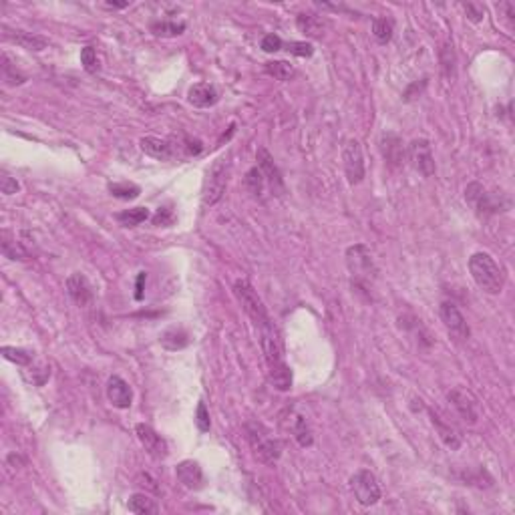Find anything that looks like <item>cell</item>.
<instances>
[{"label": "cell", "mask_w": 515, "mask_h": 515, "mask_svg": "<svg viewBox=\"0 0 515 515\" xmlns=\"http://www.w3.org/2000/svg\"><path fill=\"white\" fill-rule=\"evenodd\" d=\"M260 344L264 350V359L268 364V374H270V383L274 385V389L282 391V393L290 391L292 389V370L284 361L282 342L278 338L274 324L260 331Z\"/></svg>", "instance_id": "1"}, {"label": "cell", "mask_w": 515, "mask_h": 515, "mask_svg": "<svg viewBox=\"0 0 515 515\" xmlns=\"http://www.w3.org/2000/svg\"><path fill=\"white\" fill-rule=\"evenodd\" d=\"M344 258H346V268L350 274L352 288L359 292H366L370 296L374 282L379 278V268L372 260L370 250L364 243H355L346 250Z\"/></svg>", "instance_id": "2"}, {"label": "cell", "mask_w": 515, "mask_h": 515, "mask_svg": "<svg viewBox=\"0 0 515 515\" xmlns=\"http://www.w3.org/2000/svg\"><path fill=\"white\" fill-rule=\"evenodd\" d=\"M469 272H471L473 282L483 290L485 294H499L505 286L503 268L487 252H475L469 258Z\"/></svg>", "instance_id": "3"}, {"label": "cell", "mask_w": 515, "mask_h": 515, "mask_svg": "<svg viewBox=\"0 0 515 515\" xmlns=\"http://www.w3.org/2000/svg\"><path fill=\"white\" fill-rule=\"evenodd\" d=\"M245 433H248V441L254 451V457L260 463L274 465L282 457V443L262 423L250 421L245 424Z\"/></svg>", "instance_id": "4"}, {"label": "cell", "mask_w": 515, "mask_h": 515, "mask_svg": "<svg viewBox=\"0 0 515 515\" xmlns=\"http://www.w3.org/2000/svg\"><path fill=\"white\" fill-rule=\"evenodd\" d=\"M234 294L236 298L242 304L243 312L250 316V320L254 322V326L258 331L266 328V326H272V318L266 310V306L262 302V298L258 296V292L254 290V286L248 282V280H236L234 284Z\"/></svg>", "instance_id": "5"}, {"label": "cell", "mask_w": 515, "mask_h": 515, "mask_svg": "<svg viewBox=\"0 0 515 515\" xmlns=\"http://www.w3.org/2000/svg\"><path fill=\"white\" fill-rule=\"evenodd\" d=\"M228 180H230V163L226 159H215L204 182V191H202L204 206L212 208L224 197Z\"/></svg>", "instance_id": "6"}, {"label": "cell", "mask_w": 515, "mask_h": 515, "mask_svg": "<svg viewBox=\"0 0 515 515\" xmlns=\"http://www.w3.org/2000/svg\"><path fill=\"white\" fill-rule=\"evenodd\" d=\"M350 491H352L355 499L361 505H364V507L376 505L381 501V485H379V479L368 469H361V471H357L350 477Z\"/></svg>", "instance_id": "7"}, {"label": "cell", "mask_w": 515, "mask_h": 515, "mask_svg": "<svg viewBox=\"0 0 515 515\" xmlns=\"http://www.w3.org/2000/svg\"><path fill=\"white\" fill-rule=\"evenodd\" d=\"M465 202L479 213V215H491V213L505 212L501 204V195H493L485 189L479 182H471L465 187Z\"/></svg>", "instance_id": "8"}, {"label": "cell", "mask_w": 515, "mask_h": 515, "mask_svg": "<svg viewBox=\"0 0 515 515\" xmlns=\"http://www.w3.org/2000/svg\"><path fill=\"white\" fill-rule=\"evenodd\" d=\"M407 155H409V161H411L413 169L419 171L423 178H433L435 176V157H433L431 143L427 139H423V137L413 139L407 145Z\"/></svg>", "instance_id": "9"}, {"label": "cell", "mask_w": 515, "mask_h": 515, "mask_svg": "<svg viewBox=\"0 0 515 515\" xmlns=\"http://www.w3.org/2000/svg\"><path fill=\"white\" fill-rule=\"evenodd\" d=\"M342 161H344V173L350 185H359L364 180V155L363 147L357 139H348L342 149Z\"/></svg>", "instance_id": "10"}, {"label": "cell", "mask_w": 515, "mask_h": 515, "mask_svg": "<svg viewBox=\"0 0 515 515\" xmlns=\"http://www.w3.org/2000/svg\"><path fill=\"white\" fill-rule=\"evenodd\" d=\"M439 316L447 328V333L453 336L457 342H465L469 340L471 336V331H469V324L465 320V316L461 314V310L457 308V304L453 302H443L439 306Z\"/></svg>", "instance_id": "11"}, {"label": "cell", "mask_w": 515, "mask_h": 515, "mask_svg": "<svg viewBox=\"0 0 515 515\" xmlns=\"http://www.w3.org/2000/svg\"><path fill=\"white\" fill-rule=\"evenodd\" d=\"M256 161H258V169L262 171V176H264V180L270 185L274 195L282 197V195L286 193V185H284L282 173H280L278 165L274 163V157L270 155V152H268L266 147H258V152H256Z\"/></svg>", "instance_id": "12"}, {"label": "cell", "mask_w": 515, "mask_h": 515, "mask_svg": "<svg viewBox=\"0 0 515 515\" xmlns=\"http://www.w3.org/2000/svg\"><path fill=\"white\" fill-rule=\"evenodd\" d=\"M135 435H137L139 443L143 445V449L152 455L153 459L161 461V459H165V457L169 455V449H167L165 439H163V437H161V435H159L153 427H149V424H145V423L135 424Z\"/></svg>", "instance_id": "13"}, {"label": "cell", "mask_w": 515, "mask_h": 515, "mask_svg": "<svg viewBox=\"0 0 515 515\" xmlns=\"http://www.w3.org/2000/svg\"><path fill=\"white\" fill-rule=\"evenodd\" d=\"M449 403L455 407V411L459 413V417L469 424L477 423L479 419V411H477V400L475 396L469 393L467 389L455 387L453 391H449Z\"/></svg>", "instance_id": "14"}, {"label": "cell", "mask_w": 515, "mask_h": 515, "mask_svg": "<svg viewBox=\"0 0 515 515\" xmlns=\"http://www.w3.org/2000/svg\"><path fill=\"white\" fill-rule=\"evenodd\" d=\"M139 147L145 155H149L153 159H161V161H167L180 155V145H176L173 139H161V137H152V135L141 137Z\"/></svg>", "instance_id": "15"}, {"label": "cell", "mask_w": 515, "mask_h": 515, "mask_svg": "<svg viewBox=\"0 0 515 515\" xmlns=\"http://www.w3.org/2000/svg\"><path fill=\"white\" fill-rule=\"evenodd\" d=\"M176 477L178 481L191 489V491H200L204 485H206V477H204V469L200 467L197 461H191V459H185L182 461L178 467H176Z\"/></svg>", "instance_id": "16"}, {"label": "cell", "mask_w": 515, "mask_h": 515, "mask_svg": "<svg viewBox=\"0 0 515 515\" xmlns=\"http://www.w3.org/2000/svg\"><path fill=\"white\" fill-rule=\"evenodd\" d=\"M67 292L73 298V302L79 306H87L93 302V286L91 282L87 280V276L81 272L71 274L67 278Z\"/></svg>", "instance_id": "17"}, {"label": "cell", "mask_w": 515, "mask_h": 515, "mask_svg": "<svg viewBox=\"0 0 515 515\" xmlns=\"http://www.w3.org/2000/svg\"><path fill=\"white\" fill-rule=\"evenodd\" d=\"M381 153H383L387 165L398 167L403 163V159H405L407 149H405L403 139L396 133L389 131V133H383V137H381Z\"/></svg>", "instance_id": "18"}, {"label": "cell", "mask_w": 515, "mask_h": 515, "mask_svg": "<svg viewBox=\"0 0 515 515\" xmlns=\"http://www.w3.org/2000/svg\"><path fill=\"white\" fill-rule=\"evenodd\" d=\"M107 398L117 409H129L133 403V391L127 381L115 374L107 381Z\"/></svg>", "instance_id": "19"}, {"label": "cell", "mask_w": 515, "mask_h": 515, "mask_svg": "<svg viewBox=\"0 0 515 515\" xmlns=\"http://www.w3.org/2000/svg\"><path fill=\"white\" fill-rule=\"evenodd\" d=\"M0 250L4 254V258L14 260V262H27L32 258V252L27 248V243L16 240V236H12L6 230L0 236Z\"/></svg>", "instance_id": "20"}, {"label": "cell", "mask_w": 515, "mask_h": 515, "mask_svg": "<svg viewBox=\"0 0 515 515\" xmlns=\"http://www.w3.org/2000/svg\"><path fill=\"white\" fill-rule=\"evenodd\" d=\"M187 101L197 109H208L219 101V93L210 83H195L187 93Z\"/></svg>", "instance_id": "21"}, {"label": "cell", "mask_w": 515, "mask_h": 515, "mask_svg": "<svg viewBox=\"0 0 515 515\" xmlns=\"http://www.w3.org/2000/svg\"><path fill=\"white\" fill-rule=\"evenodd\" d=\"M4 38L19 45V47H23V49H27V51H34V53L45 51L47 45H49V40L45 36L25 31H4Z\"/></svg>", "instance_id": "22"}, {"label": "cell", "mask_w": 515, "mask_h": 515, "mask_svg": "<svg viewBox=\"0 0 515 515\" xmlns=\"http://www.w3.org/2000/svg\"><path fill=\"white\" fill-rule=\"evenodd\" d=\"M429 417H431V423L435 427V431H437V435H439V439L443 441V445L445 447H449L451 451H457L459 447H461V435L455 431L453 427L449 423H445L435 411H429Z\"/></svg>", "instance_id": "23"}, {"label": "cell", "mask_w": 515, "mask_h": 515, "mask_svg": "<svg viewBox=\"0 0 515 515\" xmlns=\"http://www.w3.org/2000/svg\"><path fill=\"white\" fill-rule=\"evenodd\" d=\"M159 342L167 350H182V348H185L191 342V336H189V333L183 326H171V328H167V331L161 333Z\"/></svg>", "instance_id": "24"}, {"label": "cell", "mask_w": 515, "mask_h": 515, "mask_svg": "<svg viewBox=\"0 0 515 515\" xmlns=\"http://www.w3.org/2000/svg\"><path fill=\"white\" fill-rule=\"evenodd\" d=\"M127 507L131 514L137 515H155L159 512V505L147 493H133L127 501Z\"/></svg>", "instance_id": "25"}, {"label": "cell", "mask_w": 515, "mask_h": 515, "mask_svg": "<svg viewBox=\"0 0 515 515\" xmlns=\"http://www.w3.org/2000/svg\"><path fill=\"white\" fill-rule=\"evenodd\" d=\"M296 25H298V29H300L304 34H308V36H312V38H322L324 29H326L324 19H320V16H316V14H298V16H296Z\"/></svg>", "instance_id": "26"}, {"label": "cell", "mask_w": 515, "mask_h": 515, "mask_svg": "<svg viewBox=\"0 0 515 515\" xmlns=\"http://www.w3.org/2000/svg\"><path fill=\"white\" fill-rule=\"evenodd\" d=\"M0 71H2V81H4V85H8V87H19V85H25V83H27V75L21 73V71L16 69V64L10 62V57H8L6 53L2 55Z\"/></svg>", "instance_id": "27"}, {"label": "cell", "mask_w": 515, "mask_h": 515, "mask_svg": "<svg viewBox=\"0 0 515 515\" xmlns=\"http://www.w3.org/2000/svg\"><path fill=\"white\" fill-rule=\"evenodd\" d=\"M149 210L147 208H131V210H123V212L115 213V219L121 224L123 228H137L139 224L149 219Z\"/></svg>", "instance_id": "28"}, {"label": "cell", "mask_w": 515, "mask_h": 515, "mask_svg": "<svg viewBox=\"0 0 515 515\" xmlns=\"http://www.w3.org/2000/svg\"><path fill=\"white\" fill-rule=\"evenodd\" d=\"M107 189H109V193H111L113 197H117V200H125V202H131V200H135V197H139V195H141V187L131 182L109 183V185H107Z\"/></svg>", "instance_id": "29"}, {"label": "cell", "mask_w": 515, "mask_h": 515, "mask_svg": "<svg viewBox=\"0 0 515 515\" xmlns=\"http://www.w3.org/2000/svg\"><path fill=\"white\" fill-rule=\"evenodd\" d=\"M149 31L155 34V36H163V38H169V36H180L185 31V23H173V21H153L149 25Z\"/></svg>", "instance_id": "30"}, {"label": "cell", "mask_w": 515, "mask_h": 515, "mask_svg": "<svg viewBox=\"0 0 515 515\" xmlns=\"http://www.w3.org/2000/svg\"><path fill=\"white\" fill-rule=\"evenodd\" d=\"M393 32H394V25L391 19H387V16H379V19H374V21H372V34H374L376 43H381V45L391 43Z\"/></svg>", "instance_id": "31"}, {"label": "cell", "mask_w": 515, "mask_h": 515, "mask_svg": "<svg viewBox=\"0 0 515 515\" xmlns=\"http://www.w3.org/2000/svg\"><path fill=\"white\" fill-rule=\"evenodd\" d=\"M292 433H294V439L298 441V445L300 447H312V443H314V435H312V429H310V424L306 421V417H296V421L292 424Z\"/></svg>", "instance_id": "32"}, {"label": "cell", "mask_w": 515, "mask_h": 515, "mask_svg": "<svg viewBox=\"0 0 515 515\" xmlns=\"http://www.w3.org/2000/svg\"><path fill=\"white\" fill-rule=\"evenodd\" d=\"M264 176H262V171L258 169V167H252L248 173H245V178H243V185H245V189L254 195V197H262V193H264Z\"/></svg>", "instance_id": "33"}, {"label": "cell", "mask_w": 515, "mask_h": 515, "mask_svg": "<svg viewBox=\"0 0 515 515\" xmlns=\"http://www.w3.org/2000/svg\"><path fill=\"white\" fill-rule=\"evenodd\" d=\"M2 357L10 363L19 364V366H29L32 363V352L25 348H16V346H2L0 348Z\"/></svg>", "instance_id": "34"}, {"label": "cell", "mask_w": 515, "mask_h": 515, "mask_svg": "<svg viewBox=\"0 0 515 515\" xmlns=\"http://www.w3.org/2000/svg\"><path fill=\"white\" fill-rule=\"evenodd\" d=\"M266 73L278 81H288L294 75V67L286 61H270L266 62Z\"/></svg>", "instance_id": "35"}, {"label": "cell", "mask_w": 515, "mask_h": 515, "mask_svg": "<svg viewBox=\"0 0 515 515\" xmlns=\"http://www.w3.org/2000/svg\"><path fill=\"white\" fill-rule=\"evenodd\" d=\"M455 51H453V45H443V49H441V64H443V73H445V77L447 79H451L453 81L455 75H457V67H455Z\"/></svg>", "instance_id": "36"}, {"label": "cell", "mask_w": 515, "mask_h": 515, "mask_svg": "<svg viewBox=\"0 0 515 515\" xmlns=\"http://www.w3.org/2000/svg\"><path fill=\"white\" fill-rule=\"evenodd\" d=\"M81 64H83V69L87 71V73H99V69H101V62H99V57H97V51L93 49V47H85L83 51H81Z\"/></svg>", "instance_id": "37"}, {"label": "cell", "mask_w": 515, "mask_h": 515, "mask_svg": "<svg viewBox=\"0 0 515 515\" xmlns=\"http://www.w3.org/2000/svg\"><path fill=\"white\" fill-rule=\"evenodd\" d=\"M286 51L290 55H296V57H302V59H308V57L314 55V47L310 43H306V40H292V43H288Z\"/></svg>", "instance_id": "38"}, {"label": "cell", "mask_w": 515, "mask_h": 515, "mask_svg": "<svg viewBox=\"0 0 515 515\" xmlns=\"http://www.w3.org/2000/svg\"><path fill=\"white\" fill-rule=\"evenodd\" d=\"M195 424L200 429V433H208L212 429V421H210V411L206 407L204 400L197 403V411H195Z\"/></svg>", "instance_id": "39"}, {"label": "cell", "mask_w": 515, "mask_h": 515, "mask_svg": "<svg viewBox=\"0 0 515 515\" xmlns=\"http://www.w3.org/2000/svg\"><path fill=\"white\" fill-rule=\"evenodd\" d=\"M465 8V14L471 23H481L485 19V8L481 4H475V2H465L463 4Z\"/></svg>", "instance_id": "40"}, {"label": "cell", "mask_w": 515, "mask_h": 515, "mask_svg": "<svg viewBox=\"0 0 515 515\" xmlns=\"http://www.w3.org/2000/svg\"><path fill=\"white\" fill-rule=\"evenodd\" d=\"M153 226H171L176 221V215L171 208H159V212L153 215Z\"/></svg>", "instance_id": "41"}, {"label": "cell", "mask_w": 515, "mask_h": 515, "mask_svg": "<svg viewBox=\"0 0 515 515\" xmlns=\"http://www.w3.org/2000/svg\"><path fill=\"white\" fill-rule=\"evenodd\" d=\"M180 145V152H185V155H200L202 149H204V145H202V141L200 139H193V137H183L182 143H178Z\"/></svg>", "instance_id": "42"}, {"label": "cell", "mask_w": 515, "mask_h": 515, "mask_svg": "<svg viewBox=\"0 0 515 515\" xmlns=\"http://www.w3.org/2000/svg\"><path fill=\"white\" fill-rule=\"evenodd\" d=\"M284 47V43H282V38L278 36V34H266L264 38H262V49L266 51V53H276V51H280Z\"/></svg>", "instance_id": "43"}, {"label": "cell", "mask_w": 515, "mask_h": 515, "mask_svg": "<svg viewBox=\"0 0 515 515\" xmlns=\"http://www.w3.org/2000/svg\"><path fill=\"white\" fill-rule=\"evenodd\" d=\"M19 182L14 180V178H10L8 173H2L0 176V189H2V193L4 195H12V193H16L19 191Z\"/></svg>", "instance_id": "44"}, {"label": "cell", "mask_w": 515, "mask_h": 515, "mask_svg": "<svg viewBox=\"0 0 515 515\" xmlns=\"http://www.w3.org/2000/svg\"><path fill=\"white\" fill-rule=\"evenodd\" d=\"M137 485H141V487H147L149 491H153V493H159V487L155 485V481H153L152 477L147 475V473H141L139 477H137Z\"/></svg>", "instance_id": "45"}, {"label": "cell", "mask_w": 515, "mask_h": 515, "mask_svg": "<svg viewBox=\"0 0 515 515\" xmlns=\"http://www.w3.org/2000/svg\"><path fill=\"white\" fill-rule=\"evenodd\" d=\"M103 6H105V8H109V10H121V8L131 6V2H105Z\"/></svg>", "instance_id": "46"}, {"label": "cell", "mask_w": 515, "mask_h": 515, "mask_svg": "<svg viewBox=\"0 0 515 515\" xmlns=\"http://www.w3.org/2000/svg\"><path fill=\"white\" fill-rule=\"evenodd\" d=\"M143 280H145V272L139 274V280H137V292H135V298H137V300L143 298V290H141V288H143Z\"/></svg>", "instance_id": "47"}]
</instances>
